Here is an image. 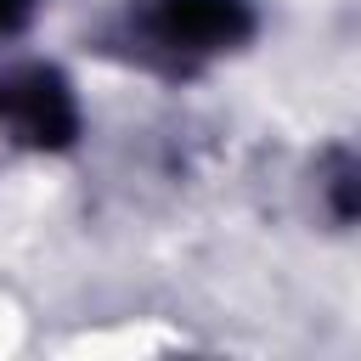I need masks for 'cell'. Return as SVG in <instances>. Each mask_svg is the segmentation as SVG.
Masks as SVG:
<instances>
[{
	"label": "cell",
	"instance_id": "obj_1",
	"mask_svg": "<svg viewBox=\"0 0 361 361\" xmlns=\"http://www.w3.org/2000/svg\"><path fill=\"white\" fill-rule=\"evenodd\" d=\"M259 34L254 0H130L107 23V51L147 73H197L220 56H237Z\"/></svg>",
	"mask_w": 361,
	"mask_h": 361
},
{
	"label": "cell",
	"instance_id": "obj_2",
	"mask_svg": "<svg viewBox=\"0 0 361 361\" xmlns=\"http://www.w3.org/2000/svg\"><path fill=\"white\" fill-rule=\"evenodd\" d=\"M79 135H85V107H79L73 79L56 62H39V56L0 62V141L6 147L56 158V152H73Z\"/></svg>",
	"mask_w": 361,
	"mask_h": 361
},
{
	"label": "cell",
	"instance_id": "obj_3",
	"mask_svg": "<svg viewBox=\"0 0 361 361\" xmlns=\"http://www.w3.org/2000/svg\"><path fill=\"white\" fill-rule=\"evenodd\" d=\"M310 180H316V209L322 220L333 226H361V141H333L316 152L310 164Z\"/></svg>",
	"mask_w": 361,
	"mask_h": 361
},
{
	"label": "cell",
	"instance_id": "obj_4",
	"mask_svg": "<svg viewBox=\"0 0 361 361\" xmlns=\"http://www.w3.org/2000/svg\"><path fill=\"white\" fill-rule=\"evenodd\" d=\"M39 0H0V39H17L28 23H34Z\"/></svg>",
	"mask_w": 361,
	"mask_h": 361
}]
</instances>
